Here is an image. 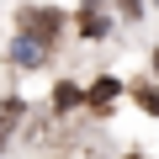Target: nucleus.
<instances>
[{"mask_svg": "<svg viewBox=\"0 0 159 159\" xmlns=\"http://www.w3.org/2000/svg\"><path fill=\"white\" fill-rule=\"evenodd\" d=\"M21 32H27V37H37V43H53V32H58V16H53V11H27Z\"/></svg>", "mask_w": 159, "mask_h": 159, "instance_id": "f257e3e1", "label": "nucleus"}, {"mask_svg": "<svg viewBox=\"0 0 159 159\" xmlns=\"http://www.w3.org/2000/svg\"><path fill=\"white\" fill-rule=\"evenodd\" d=\"M16 122H21V101H16V96H6V101H0V148L11 143V133H16Z\"/></svg>", "mask_w": 159, "mask_h": 159, "instance_id": "f03ea898", "label": "nucleus"}, {"mask_svg": "<svg viewBox=\"0 0 159 159\" xmlns=\"http://www.w3.org/2000/svg\"><path fill=\"white\" fill-rule=\"evenodd\" d=\"M43 53H48V43H37V37H16V64H43Z\"/></svg>", "mask_w": 159, "mask_h": 159, "instance_id": "7ed1b4c3", "label": "nucleus"}, {"mask_svg": "<svg viewBox=\"0 0 159 159\" xmlns=\"http://www.w3.org/2000/svg\"><path fill=\"white\" fill-rule=\"evenodd\" d=\"M117 11H122L127 21H138V0H117Z\"/></svg>", "mask_w": 159, "mask_h": 159, "instance_id": "20e7f679", "label": "nucleus"}, {"mask_svg": "<svg viewBox=\"0 0 159 159\" xmlns=\"http://www.w3.org/2000/svg\"><path fill=\"white\" fill-rule=\"evenodd\" d=\"M138 101H143L148 111H159V90H138Z\"/></svg>", "mask_w": 159, "mask_h": 159, "instance_id": "39448f33", "label": "nucleus"}, {"mask_svg": "<svg viewBox=\"0 0 159 159\" xmlns=\"http://www.w3.org/2000/svg\"><path fill=\"white\" fill-rule=\"evenodd\" d=\"M154 69H159V48H154Z\"/></svg>", "mask_w": 159, "mask_h": 159, "instance_id": "423d86ee", "label": "nucleus"}, {"mask_svg": "<svg viewBox=\"0 0 159 159\" xmlns=\"http://www.w3.org/2000/svg\"><path fill=\"white\" fill-rule=\"evenodd\" d=\"M154 6H159V0H154Z\"/></svg>", "mask_w": 159, "mask_h": 159, "instance_id": "0eeeda50", "label": "nucleus"}]
</instances>
